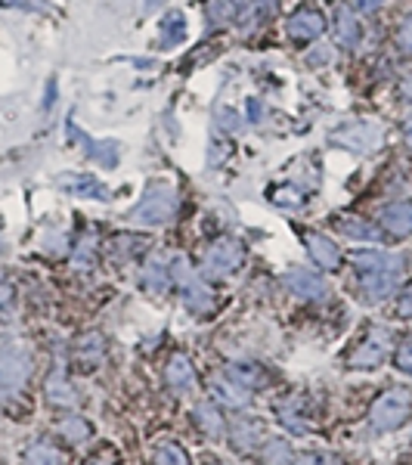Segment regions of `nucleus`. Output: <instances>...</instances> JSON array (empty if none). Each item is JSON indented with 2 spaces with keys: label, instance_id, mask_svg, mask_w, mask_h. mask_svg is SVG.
I'll return each mask as SVG.
<instances>
[{
  "label": "nucleus",
  "instance_id": "f257e3e1",
  "mask_svg": "<svg viewBox=\"0 0 412 465\" xmlns=\"http://www.w3.org/2000/svg\"><path fill=\"white\" fill-rule=\"evenodd\" d=\"M354 270H357V295L359 304L376 307L394 295L403 280L407 261L397 252H354Z\"/></svg>",
  "mask_w": 412,
  "mask_h": 465
},
{
  "label": "nucleus",
  "instance_id": "f03ea898",
  "mask_svg": "<svg viewBox=\"0 0 412 465\" xmlns=\"http://www.w3.org/2000/svg\"><path fill=\"white\" fill-rule=\"evenodd\" d=\"M409 419H412V391L403 385H394V388H387V391H381L369 410V425H372V431H378V434L403 429Z\"/></svg>",
  "mask_w": 412,
  "mask_h": 465
},
{
  "label": "nucleus",
  "instance_id": "7ed1b4c3",
  "mask_svg": "<svg viewBox=\"0 0 412 465\" xmlns=\"http://www.w3.org/2000/svg\"><path fill=\"white\" fill-rule=\"evenodd\" d=\"M171 280H174V286L180 289V298H183L186 311L199 313V317H205V313L214 311L211 289H208V282L192 270V264L183 258V254H177V258L171 261Z\"/></svg>",
  "mask_w": 412,
  "mask_h": 465
},
{
  "label": "nucleus",
  "instance_id": "20e7f679",
  "mask_svg": "<svg viewBox=\"0 0 412 465\" xmlns=\"http://www.w3.org/2000/svg\"><path fill=\"white\" fill-rule=\"evenodd\" d=\"M394 351V335L387 326H369L366 335L359 339L348 354V366L350 370H378L387 360V354Z\"/></svg>",
  "mask_w": 412,
  "mask_h": 465
},
{
  "label": "nucleus",
  "instance_id": "39448f33",
  "mask_svg": "<svg viewBox=\"0 0 412 465\" xmlns=\"http://www.w3.org/2000/svg\"><path fill=\"white\" fill-rule=\"evenodd\" d=\"M32 354L22 344L0 348V397H16L32 379Z\"/></svg>",
  "mask_w": 412,
  "mask_h": 465
},
{
  "label": "nucleus",
  "instance_id": "423d86ee",
  "mask_svg": "<svg viewBox=\"0 0 412 465\" xmlns=\"http://www.w3.org/2000/svg\"><path fill=\"white\" fill-rule=\"evenodd\" d=\"M242 264L245 245L233 236H221L208 245L205 258H201V273H205V280H223V276H233Z\"/></svg>",
  "mask_w": 412,
  "mask_h": 465
},
{
  "label": "nucleus",
  "instance_id": "0eeeda50",
  "mask_svg": "<svg viewBox=\"0 0 412 465\" xmlns=\"http://www.w3.org/2000/svg\"><path fill=\"white\" fill-rule=\"evenodd\" d=\"M174 214H177V193H174V186L152 183L143 193L140 205L131 212V221L146 223V227H159V223H168Z\"/></svg>",
  "mask_w": 412,
  "mask_h": 465
},
{
  "label": "nucleus",
  "instance_id": "6e6552de",
  "mask_svg": "<svg viewBox=\"0 0 412 465\" xmlns=\"http://www.w3.org/2000/svg\"><path fill=\"white\" fill-rule=\"evenodd\" d=\"M329 140L354 155H369L381 146V127L372 122H350V124H341L338 131H332Z\"/></svg>",
  "mask_w": 412,
  "mask_h": 465
},
{
  "label": "nucleus",
  "instance_id": "1a4fd4ad",
  "mask_svg": "<svg viewBox=\"0 0 412 465\" xmlns=\"http://www.w3.org/2000/svg\"><path fill=\"white\" fill-rule=\"evenodd\" d=\"M276 419H280V425L286 429L289 434H295V438H301L313 429V401L310 397H301V394H291V397H282V401H276Z\"/></svg>",
  "mask_w": 412,
  "mask_h": 465
},
{
  "label": "nucleus",
  "instance_id": "9d476101",
  "mask_svg": "<svg viewBox=\"0 0 412 465\" xmlns=\"http://www.w3.org/2000/svg\"><path fill=\"white\" fill-rule=\"evenodd\" d=\"M323 32H326L323 10H317V6H310V4L298 6V10L291 13L289 22H286V35L291 37V41H298V44L317 41V37H323Z\"/></svg>",
  "mask_w": 412,
  "mask_h": 465
},
{
  "label": "nucleus",
  "instance_id": "9b49d317",
  "mask_svg": "<svg viewBox=\"0 0 412 465\" xmlns=\"http://www.w3.org/2000/svg\"><path fill=\"white\" fill-rule=\"evenodd\" d=\"M164 385L171 388L174 394H190L199 388V372L196 363L183 354V351H174L164 363Z\"/></svg>",
  "mask_w": 412,
  "mask_h": 465
},
{
  "label": "nucleus",
  "instance_id": "f8f14e48",
  "mask_svg": "<svg viewBox=\"0 0 412 465\" xmlns=\"http://www.w3.org/2000/svg\"><path fill=\"white\" fill-rule=\"evenodd\" d=\"M286 289L291 295L304 298V302H323L329 295V286L323 276H317L313 270H304V267H289L286 273Z\"/></svg>",
  "mask_w": 412,
  "mask_h": 465
},
{
  "label": "nucleus",
  "instance_id": "ddd939ff",
  "mask_svg": "<svg viewBox=\"0 0 412 465\" xmlns=\"http://www.w3.org/2000/svg\"><path fill=\"white\" fill-rule=\"evenodd\" d=\"M301 239L307 245V254L313 258V264H319L323 270H338L341 267V252L329 236H323V232H313V230H304Z\"/></svg>",
  "mask_w": 412,
  "mask_h": 465
},
{
  "label": "nucleus",
  "instance_id": "4468645a",
  "mask_svg": "<svg viewBox=\"0 0 412 465\" xmlns=\"http://www.w3.org/2000/svg\"><path fill=\"white\" fill-rule=\"evenodd\" d=\"M208 391H211L214 403H223V407H230V410H249V403H251L249 388H242L239 381H233L230 376L211 379V381H208Z\"/></svg>",
  "mask_w": 412,
  "mask_h": 465
},
{
  "label": "nucleus",
  "instance_id": "2eb2a0df",
  "mask_svg": "<svg viewBox=\"0 0 412 465\" xmlns=\"http://www.w3.org/2000/svg\"><path fill=\"white\" fill-rule=\"evenodd\" d=\"M190 416H192V425H196L205 438L221 440L223 434H227V419H223V412L214 401H199Z\"/></svg>",
  "mask_w": 412,
  "mask_h": 465
},
{
  "label": "nucleus",
  "instance_id": "dca6fc26",
  "mask_svg": "<svg viewBox=\"0 0 412 465\" xmlns=\"http://www.w3.org/2000/svg\"><path fill=\"white\" fill-rule=\"evenodd\" d=\"M72 357L78 370H96L106 360V339L100 332H84L72 348Z\"/></svg>",
  "mask_w": 412,
  "mask_h": 465
},
{
  "label": "nucleus",
  "instance_id": "f3484780",
  "mask_svg": "<svg viewBox=\"0 0 412 465\" xmlns=\"http://www.w3.org/2000/svg\"><path fill=\"white\" fill-rule=\"evenodd\" d=\"M335 41L348 50H357L359 41H363V28H359V22H357V13L350 10L348 4L335 6Z\"/></svg>",
  "mask_w": 412,
  "mask_h": 465
},
{
  "label": "nucleus",
  "instance_id": "a211bd4d",
  "mask_svg": "<svg viewBox=\"0 0 412 465\" xmlns=\"http://www.w3.org/2000/svg\"><path fill=\"white\" fill-rule=\"evenodd\" d=\"M140 286H143L149 295H164L171 286H174V280H171V264L162 258H149L143 270H140Z\"/></svg>",
  "mask_w": 412,
  "mask_h": 465
},
{
  "label": "nucleus",
  "instance_id": "6ab92c4d",
  "mask_svg": "<svg viewBox=\"0 0 412 465\" xmlns=\"http://www.w3.org/2000/svg\"><path fill=\"white\" fill-rule=\"evenodd\" d=\"M44 391H47V401L54 403V407H74V403H78V394H74V388H72L69 376H65L63 363H56L54 370H50Z\"/></svg>",
  "mask_w": 412,
  "mask_h": 465
},
{
  "label": "nucleus",
  "instance_id": "aec40b11",
  "mask_svg": "<svg viewBox=\"0 0 412 465\" xmlns=\"http://www.w3.org/2000/svg\"><path fill=\"white\" fill-rule=\"evenodd\" d=\"M381 227L385 232H391V236L403 239L412 232V202L403 199V202H394V205H387L385 212H381Z\"/></svg>",
  "mask_w": 412,
  "mask_h": 465
},
{
  "label": "nucleus",
  "instance_id": "412c9836",
  "mask_svg": "<svg viewBox=\"0 0 412 465\" xmlns=\"http://www.w3.org/2000/svg\"><path fill=\"white\" fill-rule=\"evenodd\" d=\"M69 137L72 140H81V143L87 146V155L93 162H100L103 168H115L118 164V146L115 143H100V140H90L84 131H81L78 124L69 122Z\"/></svg>",
  "mask_w": 412,
  "mask_h": 465
},
{
  "label": "nucleus",
  "instance_id": "4be33fe9",
  "mask_svg": "<svg viewBox=\"0 0 412 465\" xmlns=\"http://www.w3.org/2000/svg\"><path fill=\"white\" fill-rule=\"evenodd\" d=\"M22 465H65V453L44 438H34L22 453Z\"/></svg>",
  "mask_w": 412,
  "mask_h": 465
},
{
  "label": "nucleus",
  "instance_id": "5701e85b",
  "mask_svg": "<svg viewBox=\"0 0 412 465\" xmlns=\"http://www.w3.org/2000/svg\"><path fill=\"white\" fill-rule=\"evenodd\" d=\"M295 460V450L286 438H270L260 440L258 447V465H289Z\"/></svg>",
  "mask_w": 412,
  "mask_h": 465
},
{
  "label": "nucleus",
  "instance_id": "b1692460",
  "mask_svg": "<svg viewBox=\"0 0 412 465\" xmlns=\"http://www.w3.org/2000/svg\"><path fill=\"white\" fill-rule=\"evenodd\" d=\"M230 438H233L236 450H242V453H251V450H258L260 440H264V425L254 422V419H249V422H236Z\"/></svg>",
  "mask_w": 412,
  "mask_h": 465
},
{
  "label": "nucleus",
  "instance_id": "393cba45",
  "mask_svg": "<svg viewBox=\"0 0 412 465\" xmlns=\"http://www.w3.org/2000/svg\"><path fill=\"white\" fill-rule=\"evenodd\" d=\"M223 376H230L233 381H239V385L249 388V391H254V388H260V385L267 381L264 370H260L258 363H249V360H239V363H230Z\"/></svg>",
  "mask_w": 412,
  "mask_h": 465
},
{
  "label": "nucleus",
  "instance_id": "a878e982",
  "mask_svg": "<svg viewBox=\"0 0 412 465\" xmlns=\"http://www.w3.org/2000/svg\"><path fill=\"white\" fill-rule=\"evenodd\" d=\"M109 254H112V261H118V264H124V261H133V258H140V249H146V239H140V236H133V232H118L115 239H112V245H109Z\"/></svg>",
  "mask_w": 412,
  "mask_h": 465
},
{
  "label": "nucleus",
  "instance_id": "bb28decb",
  "mask_svg": "<svg viewBox=\"0 0 412 465\" xmlns=\"http://www.w3.org/2000/svg\"><path fill=\"white\" fill-rule=\"evenodd\" d=\"M56 434L65 440V444L78 447V444H84L90 434H93V425H90L87 419H81V416H65V419H59Z\"/></svg>",
  "mask_w": 412,
  "mask_h": 465
},
{
  "label": "nucleus",
  "instance_id": "cd10ccee",
  "mask_svg": "<svg viewBox=\"0 0 412 465\" xmlns=\"http://www.w3.org/2000/svg\"><path fill=\"white\" fill-rule=\"evenodd\" d=\"M335 223H338L344 236H350V239H363V242H381V230H376L369 221H363V217H338Z\"/></svg>",
  "mask_w": 412,
  "mask_h": 465
},
{
  "label": "nucleus",
  "instance_id": "c85d7f7f",
  "mask_svg": "<svg viewBox=\"0 0 412 465\" xmlns=\"http://www.w3.org/2000/svg\"><path fill=\"white\" fill-rule=\"evenodd\" d=\"M65 190L78 193V196H87V199H96V202H106L109 199V190L93 177H81V174H65Z\"/></svg>",
  "mask_w": 412,
  "mask_h": 465
},
{
  "label": "nucleus",
  "instance_id": "c756f323",
  "mask_svg": "<svg viewBox=\"0 0 412 465\" xmlns=\"http://www.w3.org/2000/svg\"><path fill=\"white\" fill-rule=\"evenodd\" d=\"M186 37V19L183 13H168L162 22V35H159V47H177L180 41Z\"/></svg>",
  "mask_w": 412,
  "mask_h": 465
},
{
  "label": "nucleus",
  "instance_id": "7c9ffc66",
  "mask_svg": "<svg viewBox=\"0 0 412 465\" xmlns=\"http://www.w3.org/2000/svg\"><path fill=\"white\" fill-rule=\"evenodd\" d=\"M152 465H190V456H186V450L177 440H162L152 450Z\"/></svg>",
  "mask_w": 412,
  "mask_h": 465
},
{
  "label": "nucleus",
  "instance_id": "2f4dec72",
  "mask_svg": "<svg viewBox=\"0 0 412 465\" xmlns=\"http://www.w3.org/2000/svg\"><path fill=\"white\" fill-rule=\"evenodd\" d=\"M208 16L217 25H227V22H236L242 16V0H211L208 4Z\"/></svg>",
  "mask_w": 412,
  "mask_h": 465
},
{
  "label": "nucleus",
  "instance_id": "473e14b6",
  "mask_svg": "<svg viewBox=\"0 0 412 465\" xmlns=\"http://www.w3.org/2000/svg\"><path fill=\"white\" fill-rule=\"evenodd\" d=\"M72 264L78 270H90L96 264V242L90 232H84V236L78 239V245H74V254H72Z\"/></svg>",
  "mask_w": 412,
  "mask_h": 465
},
{
  "label": "nucleus",
  "instance_id": "72a5a7b5",
  "mask_svg": "<svg viewBox=\"0 0 412 465\" xmlns=\"http://www.w3.org/2000/svg\"><path fill=\"white\" fill-rule=\"evenodd\" d=\"M270 202L280 208H289V212H298L304 205V196L295 186H276V190H270Z\"/></svg>",
  "mask_w": 412,
  "mask_h": 465
},
{
  "label": "nucleus",
  "instance_id": "f704fd0d",
  "mask_svg": "<svg viewBox=\"0 0 412 465\" xmlns=\"http://www.w3.org/2000/svg\"><path fill=\"white\" fill-rule=\"evenodd\" d=\"M16 313V286L0 276V326Z\"/></svg>",
  "mask_w": 412,
  "mask_h": 465
},
{
  "label": "nucleus",
  "instance_id": "c9c22d12",
  "mask_svg": "<svg viewBox=\"0 0 412 465\" xmlns=\"http://www.w3.org/2000/svg\"><path fill=\"white\" fill-rule=\"evenodd\" d=\"M4 10H22V13H50L47 0H0Z\"/></svg>",
  "mask_w": 412,
  "mask_h": 465
},
{
  "label": "nucleus",
  "instance_id": "e433bc0d",
  "mask_svg": "<svg viewBox=\"0 0 412 465\" xmlns=\"http://www.w3.org/2000/svg\"><path fill=\"white\" fill-rule=\"evenodd\" d=\"M289 465H344L341 456H335V453H304V456H298V460H291Z\"/></svg>",
  "mask_w": 412,
  "mask_h": 465
},
{
  "label": "nucleus",
  "instance_id": "4c0bfd02",
  "mask_svg": "<svg viewBox=\"0 0 412 465\" xmlns=\"http://www.w3.org/2000/svg\"><path fill=\"white\" fill-rule=\"evenodd\" d=\"M397 47H400L403 56H412V10L403 16L400 28H397Z\"/></svg>",
  "mask_w": 412,
  "mask_h": 465
},
{
  "label": "nucleus",
  "instance_id": "58836bf2",
  "mask_svg": "<svg viewBox=\"0 0 412 465\" xmlns=\"http://www.w3.org/2000/svg\"><path fill=\"white\" fill-rule=\"evenodd\" d=\"M394 363H397V370H400V372L412 376V339H403L400 344H397Z\"/></svg>",
  "mask_w": 412,
  "mask_h": 465
},
{
  "label": "nucleus",
  "instance_id": "ea45409f",
  "mask_svg": "<svg viewBox=\"0 0 412 465\" xmlns=\"http://www.w3.org/2000/svg\"><path fill=\"white\" fill-rule=\"evenodd\" d=\"M394 311H397V317H403V320H412V282L407 289L397 295V304H394Z\"/></svg>",
  "mask_w": 412,
  "mask_h": 465
},
{
  "label": "nucleus",
  "instance_id": "a19ab883",
  "mask_svg": "<svg viewBox=\"0 0 412 465\" xmlns=\"http://www.w3.org/2000/svg\"><path fill=\"white\" fill-rule=\"evenodd\" d=\"M273 4H276V0H249V6L254 10V16H258V19H267L270 13H273Z\"/></svg>",
  "mask_w": 412,
  "mask_h": 465
},
{
  "label": "nucleus",
  "instance_id": "79ce46f5",
  "mask_svg": "<svg viewBox=\"0 0 412 465\" xmlns=\"http://www.w3.org/2000/svg\"><path fill=\"white\" fill-rule=\"evenodd\" d=\"M350 4L357 6V10H363V13H376L381 4H385V0H350Z\"/></svg>",
  "mask_w": 412,
  "mask_h": 465
},
{
  "label": "nucleus",
  "instance_id": "37998d69",
  "mask_svg": "<svg viewBox=\"0 0 412 465\" xmlns=\"http://www.w3.org/2000/svg\"><path fill=\"white\" fill-rule=\"evenodd\" d=\"M84 465H118V462L112 460L109 453H96V456H90V460H84Z\"/></svg>",
  "mask_w": 412,
  "mask_h": 465
},
{
  "label": "nucleus",
  "instance_id": "c03bdc74",
  "mask_svg": "<svg viewBox=\"0 0 412 465\" xmlns=\"http://www.w3.org/2000/svg\"><path fill=\"white\" fill-rule=\"evenodd\" d=\"M400 94H403V100H409V103H412V72H409V74H403Z\"/></svg>",
  "mask_w": 412,
  "mask_h": 465
},
{
  "label": "nucleus",
  "instance_id": "a18cd8bd",
  "mask_svg": "<svg viewBox=\"0 0 412 465\" xmlns=\"http://www.w3.org/2000/svg\"><path fill=\"white\" fill-rule=\"evenodd\" d=\"M162 4H164V0H137L140 13H152V10H159Z\"/></svg>",
  "mask_w": 412,
  "mask_h": 465
},
{
  "label": "nucleus",
  "instance_id": "49530a36",
  "mask_svg": "<svg viewBox=\"0 0 412 465\" xmlns=\"http://www.w3.org/2000/svg\"><path fill=\"white\" fill-rule=\"evenodd\" d=\"M249 115H251V122H258L260 118V103L258 100H249Z\"/></svg>",
  "mask_w": 412,
  "mask_h": 465
},
{
  "label": "nucleus",
  "instance_id": "de8ad7c7",
  "mask_svg": "<svg viewBox=\"0 0 412 465\" xmlns=\"http://www.w3.org/2000/svg\"><path fill=\"white\" fill-rule=\"evenodd\" d=\"M403 137H407V146L412 149V118H407V122H403Z\"/></svg>",
  "mask_w": 412,
  "mask_h": 465
},
{
  "label": "nucleus",
  "instance_id": "09e8293b",
  "mask_svg": "<svg viewBox=\"0 0 412 465\" xmlns=\"http://www.w3.org/2000/svg\"><path fill=\"white\" fill-rule=\"evenodd\" d=\"M214 465H223V462H214Z\"/></svg>",
  "mask_w": 412,
  "mask_h": 465
},
{
  "label": "nucleus",
  "instance_id": "8fccbe9b",
  "mask_svg": "<svg viewBox=\"0 0 412 465\" xmlns=\"http://www.w3.org/2000/svg\"><path fill=\"white\" fill-rule=\"evenodd\" d=\"M0 252H4V245H0Z\"/></svg>",
  "mask_w": 412,
  "mask_h": 465
}]
</instances>
